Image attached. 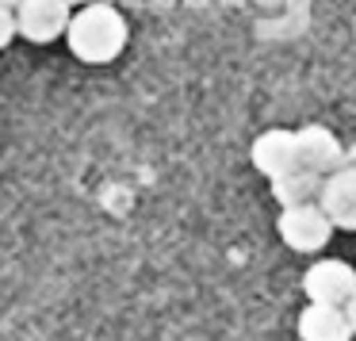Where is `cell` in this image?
<instances>
[{
    "label": "cell",
    "mask_w": 356,
    "mask_h": 341,
    "mask_svg": "<svg viewBox=\"0 0 356 341\" xmlns=\"http://www.w3.org/2000/svg\"><path fill=\"white\" fill-rule=\"evenodd\" d=\"M131 42V27H127V16L115 8V4H104V0H92V4H81L73 12V24L65 31V47L77 62L85 65H108L115 62L119 54Z\"/></svg>",
    "instance_id": "cell-1"
},
{
    "label": "cell",
    "mask_w": 356,
    "mask_h": 341,
    "mask_svg": "<svg viewBox=\"0 0 356 341\" xmlns=\"http://www.w3.org/2000/svg\"><path fill=\"white\" fill-rule=\"evenodd\" d=\"M276 230L291 253H322L333 238V219L325 215L322 203H299V207H284L276 219Z\"/></svg>",
    "instance_id": "cell-2"
},
{
    "label": "cell",
    "mask_w": 356,
    "mask_h": 341,
    "mask_svg": "<svg viewBox=\"0 0 356 341\" xmlns=\"http://www.w3.org/2000/svg\"><path fill=\"white\" fill-rule=\"evenodd\" d=\"M19 35L35 47H50L58 42L73 24V4L70 0H24L16 4Z\"/></svg>",
    "instance_id": "cell-3"
},
{
    "label": "cell",
    "mask_w": 356,
    "mask_h": 341,
    "mask_svg": "<svg viewBox=\"0 0 356 341\" xmlns=\"http://www.w3.org/2000/svg\"><path fill=\"white\" fill-rule=\"evenodd\" d=\"M249 161L261 177L276 180L284 173L299 169L302 157H299V131H287V127H272V131H261L249 146Z\"/></svg>",
    "instance_id": "cell-4"
},
{
    "label": "cell",
    "mask_w": 356,
    "mask_h": 341,
    "mask_svg": "<svg viewBox=\"0 0 356 341\" xmlns=\"http://www.w3.org/2000/svg\"><path fill=\"white\" fill-rule=\"evenodd\" d=\"M302 292L314 303H341L345 307L356 295V269L341 257H322L302 272Z\"/></svg>",
    "instance_id": "cell-5"
},
{
    "label": "cell",
    "mask_w": 356,
    "mask_h": 341,
    "mask_svg": "<svg viewBox=\"0 0 356 341\" xmlns=\"http://www.w3.org/2000/svg\"><path fill=\"white\" fill-rule=\"evenodd\" d=\"M353 318L341 303H314L299 310V341H353Z\"/></svg>",
    "instance_id": "cell-6"
},
{
    "label": "cell",
    "mask_w": 356,
    "mask_h": 341,
    "mask_svg": "<svg viewBox=\"0 0 356 341\" xmlns=\"http://www.w3.org/2000/svg\"><path fill=\"white\" fill-rule=\"evenodd\" d=\"M299 157H302L307 169L322 173V177H330L341 165H348V150L341 146V138L322 123H302L299 127Z\"/></svg>",
    "instance_id": "cell-7"
},
{
    "label": "cell",
    "mask_w": 356,
    "mask_h": 341,
    "mask_svg": "<svg viewBox=\"0 0 356 341\" xmlns=\"http://www.w3.org/2000/svg\"><path fill=\"white\" fill-rule=\"evenodd\" d=\"M318 203L325 207V215L333 219V226L345 234H356V165H341L337 173H330L322 184Z\"/></svg>",
    "instance_id": "cell-8"
},
{
    "label": "cell",
    "mask_w": 356,
    "mask_h": 341,
    "mask_svg": "<svg viewBox=\"0 0 356 341\" xmlns=\"http://www.w3.org/2000/svg\"><path fill=\"white\" fill-rule=\"evenodd\" d=\"M322 184L325 177L314 169H307V165H299V169L284 173V177L268 180L272 188V200L280 203V207H299V203H314L318 196H322Z\"/></svg>",
    "instance_id": "cell-9"
},
{
    "label": "cell",
    "mask_w": 356,
    "mask_h": 341,
    "mask_svg": "<svg viewBox=\"0 0 356 341\" xmlns=\"http://www.w3.org/2000/svg\"><path fill=\"white\" fill-rule=\"evenodd\" d=\"M19 35V19H16V8H0V47H12V39Z\"/></svg>",
    "instance_id": "cell-10"
},
{
    "label": "cell",
    "mask_w": 356,
    "mask_h": 341,
    "mask_svg": "<svg viewBox=\"0 0 356 341\" xmlns=\"http://www.w3.org/2000/svg\"><path fill=\"white\" fill-rule=\"evenodd\" d=\"M345 310H348V318H353V330H356V295L345 303Z\"/></svg>",
    "instance_id": "cell-11"
},
{
    "label": "cell",
    "mask_w": 356,
    "mask_h": 341,
    "mask_svg": "<svg viewBox=\"0 0 356 341\" xmlns=\"http://www.w3.org/2000/svg\"><path fill=\"white\" fill-rule=\"evenodd\" d=\"M0 4H8V8H16V4H24V0H0Z\"/></svg>",
    "instance_id": "cell-12"
},
{
    "label": "cell",
    "mask_w": 356,
    "mask_h": 341,
    "mask_svg": "<svg viewBox=\"0 0 356 341\" xmlns=\"http://www.w3.org/2000/svg\"><path fill=\"white\" fill-rule=\"evenodd\" d=\"M348 161H353V165H356V146H348Z\"/></svg>",
    "instance_id": "cell-13"
},
{
    "label": "cell",
    "mask_w": 356,
    "mask_h": 341,
    "mask_svg": "<svg viewBox=\"0 0 356 341\" xmlns=\"http://www.w3.org/2000/svg\"><path fill=\"white\" fill-rule=\"evenodd\" d=\"M70 4H73V8H81V4H92V0H70Z\"/></svg>",
    "instance_id": "cell-14"
}]
</instances>
